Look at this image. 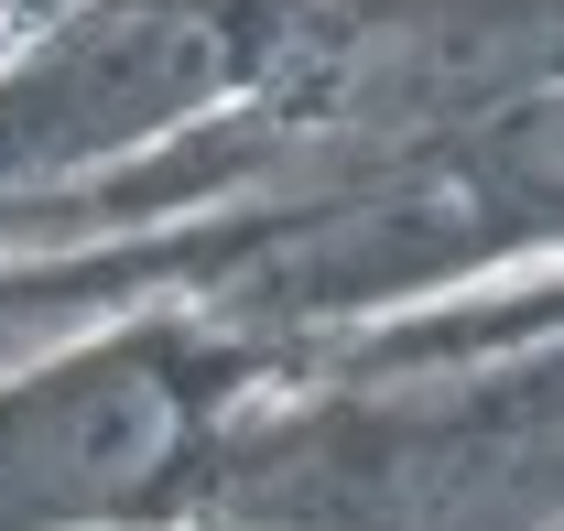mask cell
<instances>
[{
	"label": "cell",
	"mask_w": 564,
	"mask_h": 531,
	"mask_svg": "<svg viewBox=\"0 0 564 531\" xmlns=\"http://www.w3.org/2000/svg\"><path fill=\"white\" fill-rule=\"evenodd\" d=\"M174 434H185V401L152 358H87L44 391H11L0 401V531L141 499L174 466Z\"/></svg>",
	"instance_id": "obj_1"
}]
</instances>
